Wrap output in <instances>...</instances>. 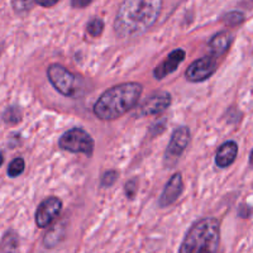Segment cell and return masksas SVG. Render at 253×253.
I'll return each instance as SVG.
<instances>
[{"label":"cell","mask_w":253,"mask_h":253,"mask_svg":"<svg viewBox=\"0 0 253 253\" xmlns=\"http://www.w3.org/2000/svg\"><path fill=\"white\" fill-rule=\"evenodd\" d=\"M138 191V180L137 178H132V180H128L124 185V193H126V196L129 200L134 199L135 194Z\"/></svg>","instance_id":"19"},{"label":"cell","mask_w":253,"mask_h":253,"mask_svg":"<svg viewBox=\"0 0 253 253\" xmlns=\"http://www.w3.org/2000/svg\"><path fill=\"white\" fill-rule=\"evenodd\" d=\"M56 3H57V1H52V3H36V4L41 6H52V5H55Z\"/></svg>","instance_id":"23"},{"label":"cell","mask_w":253,"mask_h":253,"mask_svg":"<svg viewBox=\"0 0 253 253\" xmlns=\"http://www.w3.org/2000/svg\"><path fill=\"white\" fill-rule=\"evenodd\" d=\"M171 103H172V96L170 92L165 91V90H157L150 96H147L139 104L134 112L135 118H144V117L161 114L170 108Z\"/></svg>","instance_id":"6"},{"label":"cell","mask_w":253,"mask_h":253,"mask_svg":"<svg viewBox=\"0 0 253 253\" xmlns=\"http://www.w3.org/2000/svg\"><path fill=\"white\" fill-rule=\"evenodd\" d=\"M62 200L57 196H48L38 205L35 214L36 225L40 229H46L55 223L56 219L61 215Z\"/></svg>","instance_id":"8"},{"label":"cell","mask_w":253,"mask_h":253,"mask_svg":"<svg viewBox=\"0 0 253 253\" xmlns=\"http://www.w3.org/2000/svg\"><path fill=\"white\" fill-rule=\"evenodd\" d=\"M232 43H233V35L229 31H220L209 41L208 47L211 52V56L216 58L219 56L224 55L225 52L230 48Z\"/></svg>","instance_id":"13"},{"label":"cell","mask_w":253,"mask_h":253,"mask_svg":"<svg viewBox=\"0 0 253 253\" xmlns=\"http://www.w3.org/2000/svg\"><path fill=\"white\" fill-rule=\"evenodd\" d=\"M26 170V162L22 157H15L14 160H12V162L9 164L8 166V176L9 177H18Z\"/></svg>","instance_id":"16"},{"label":"cell","mask_w":253,"mask_h":253,"mask_svg":"<svg viewBox=\"0 0 253 253\" xmlns=\"http://www.w3.org/2000/svg\"><path fill=\"white\" fill-rule=\"evenodd\" d=\"M90 4H91V1H87V3H80V1L78 3V1H72L71 5L75 6V8H85V6L90 5Z\"/></svg>","instance_id":"22"},{"label":"cell","mask_w":253,"mask_h":253,"mask_svg":"<svg viewBox=\"0 0 253 253\" xmlns=\"http://www.w3.org/2000/svg\"><path fill=\"white\" fill-rule=\"evenodd\" d=\"M191 139V133L187 126H178L173 130L171 135L170 143L167 146L166 152H165V164L166 166L171 167L177 162V160L182 156L185 150L187 148Z\"/></svg>","instance_id":"7"},{"label":"cell","mask_w":253,"mask_h":253,"mask_svg":"<svg viewBox=\"0 0 253 253\" xmlns=\"http://www.w3.org/2000/svg\"><path fill=\"white\" fill-rule=\"evenodd\" d=\"M220 247V221L213 216L195 221L180 246L178 253H218Z\"/></svg>","instance_id":"3"},{"label":"cell","mask_w":253,"mask_h":253,"mask_svg":"<svg viewBox=\"0 0 253 253\" xmlns=\"http://www.w3.org/2000/svg\"><path fill=\"white\" fill-rule=\"evenodd\" d=\"M182 189H184V181H182L181 172L173 173L165 185L164 191L160 196V200H158L160 208H167L172 205L182 194Z\"/></svg>","instance_id":"10"},{"label":"cell","mask_w":253,"mask_h":253,"mask_svg":"<svg viewBox=\"0 0 253 253\" xmlns=\"http://www.w3.org/2000/svg\"><path fill=\"white\" fill-rule=\"evenodd\" d=\"M223 19H224V23H227L228 26L236 27L245 20V14L242 12H239V10H234V12H228L227 14L223 17Z\"/></svg>","instance_id":"18"},{"label":"cell","mask_w":253,"mask_h":253,"mask_svg":"<svg viewBox=\"0 0 253 253\" xmlns=\"http://www.w3.org/2000/svg\"><path fill=\"white\" fill-rule=\"evenodd\" d=\"M12 5L13 8H14L15 12H28V10H31L32 6L36 5V3H31V1H28V3H23V1H13Z\"/></svg>","instance_id":"21"},{"label":"cell","mask_w":253,"mask_h":253,"mask_svg":"<svg viewBox=\"0 0 253 253\" xmlns=\"http://www.w3.org/2000/svg\"><path fill=\"white\" fill-rule=\"evenodd\" d=\"M47 78L53 87L63 96H75L78 91V80L66 67L60 63H52L47 69Z\"/></svg>","instance_id":"5"},{"label":"cell","mask_w":253,"mask_h":253,"mask_svg":"<svg viewBox=\"0 0 253 253\" xmlns=\"http://www.w3.org/2000/svg\"><path fill=\"white\" fill-rule=\"evenodd\" d=\"M143 86L139 83H123L105 90L94 104L92 112L100 121L110 122L135 108Z\"/></svg>","instance_id":"2"},{"label":"cell","mask_w":253,"mask_h":253,"mask_svg":"<svg viewBox=\"0 0 253 253\" xmlns=\"http://www.w3.org/2000/svg\"><path fill=\"white\" fill-rule=\"evenodd\" d=\"M216 69H218L216 58L213 56H204L190 63L185 71V78L190 83H203L210 76H213Z\"/></svg>","instance_id":"9"},{"label":"cell","mask_w":253,"mask_h":253,"mask_svg":"<svg viewBox=\"0 0 253 253\" xmlns=\"http://www.w3.org/2000/svg\"><path fill=\"white\" fill-rule=\"evenodd\" d=\"M20 241L15 230L9 229L0 239V253H19Z\"/></svg>","instance_id":"14"},{"label":"cell","mask_w":253,"mask_h":253,"mask_svg":"<svg viewBox=\"0 0 253 253\" xmlns=\"http://www.w3.org/2000/svg\"><path fill=\"white\" fill-rule=\"evenodd\" d=\"M3 121L9 126H15L22 121V110L15 105L6 108L3 113Z\"/></svg>","instance_id":"15"},{"label":"cell","mask_w":253,"mask_h":253,"mask_svg":"<svg viewBox=\"0 0 253 253\" xmlns=\"http://www.w3.org/2000/svg\"><path fill=\"white\" fill-rule=\"evenodd\" d=\"M160 0H128L119 6L114 22V31L118 38L139 36L155 26L161 14Z\"/></svg>","instance_id":"1"},{"label":"cell","mask_w":253,"mask_h":253,"mask_svg":"<svg viewBox=\"0 0 253 253\" xmlns=\"http://www.w3.org/2000/svg\"><path fill=\"white\" fill-rule=\"evenodd\" d=\"M104 31V22L100 18H92L87 22L86 24V32L87 35L91 36L94 38L100 37L101 33Z\"/></svg>","instance_id":"17"},{"label":"cell","mask_w":253,"mask_h":253,"mask_svg":"<svg viewBox=\"0 0 253 253\" xmlns=\"http://www.w3.org/2000/svg\"><path fill=\"white\" fill-rule=\"evenodd\" d=\"M238 155V144L234 141H227L218 147L215 152V165L219 169H227L236 161Z\"/></svg>","instance_id":"12"},{"label":"cell","mask_w":253,"mask_h":253,"mask_svg":"<svg viewBox=\"0 0 253 253\" xmlns=\"http://www.w3.org/2000/svg\"><path fill=\"white\" fill-rule=\"evenodd\" d=\"M118 172L115 170L105 171L101 176V186L103 187H109L114 185V182L118 180Z\"/></svg>","instance_id":"20"},{"label":"cell","mask_w":253,"mask_h":253,"mask_svg":"<svg viewBox=\"0 0 253 253\" xmlns=\"http://www.w3.org/2000/svg\"><path fill=\"white\" fill-rule=\"evenodd\" d=\"M58 146L61 150L72 153H83L91 156L94 151V139L83 128H71L61 135Z\"/></svg>","instance_id":"4"},{"label":"cell","mask_w":253,"mask_h":253,"mask_svg":"<svg viewBox=\"0 0 253 253\" xmlns=\"http://www.w3.org/2000/svg\"><path fill=\"white\" fill-rule=\"evenodd\" d=\"M186 57V52L182 48L173 49L172 52H170L169 55L166 56L164 61H162L155 70H153V75L157 80H162V79L166 78L167 75H170L172 72H175L177 70V67L180 66V63L185 60Z\"/></svg>","instance_id":"11"},{"label":"cell","mask_w":253,"mask_h":253,"mask_svg":"<svg viewBox=\"0 0 253 253\" xmlns=\"http://www.w3.org/2000/svg\"><path fill=\"white\" fill-rule=\"evenodd\" d=\"M3 162H4V156H3V153L0 152V167H1Z\"/></svg>","instance_id":"24"}]
</instances>
